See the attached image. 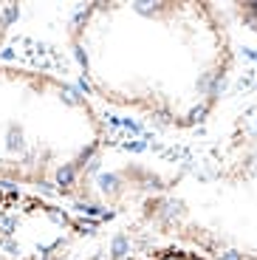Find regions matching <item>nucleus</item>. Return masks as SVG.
<instances>
[{"label": "nucleus", "instance_id": "nucleus-1", "mask_svg": "<svg viewBox=\"0 0 257 260\" xmlns=\"http://www.w3.org/2000/svg\"><path fill=\"white\" fill-rule=\"evenodd\" d=\"M150 260H206V257H201L195 252H184V249H161Z\"/></svg>", "mask_w": 257, "mask_h": 260}]
</instances>
